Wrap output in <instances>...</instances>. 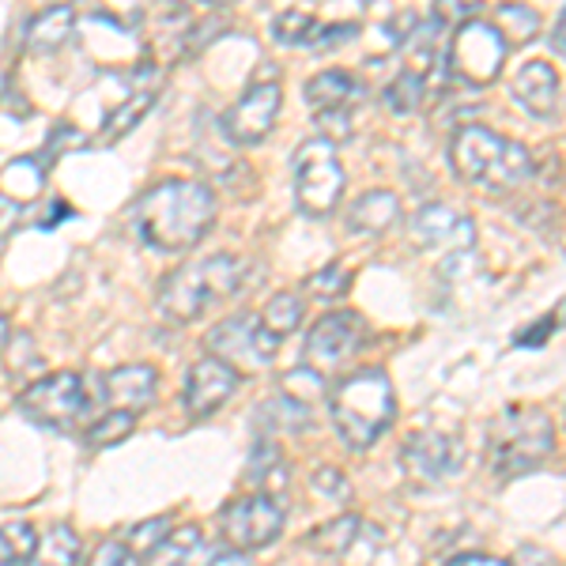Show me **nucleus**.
I'll return each instance as SVG.
<instances>
[{
  "label": "nucleus",
  "mask_w": 566,
  "mask_h": 566,
  "mask_svg": "<svg viewBox=\"0 0 566 566\" xmlns=\"http://www.w3.org/2000/svg\"><path fill=\"white\" fill-rule=\"evenodd\" d=\"M216 197L189 178H167L133 205V227L151 250L186 253L212 231Z\"/></svg>",
  "instance_id": "obj_1"
},
{
  "label": "nucleus",
  "mask_w": 566,
  "mask_h": 566,
  "mask_svg": "<svg viewBox=\"0 0 566 566\" xmlns=\"http://www.w3.org/2000/svg\"><path fill=\"white\" fill-rule=\"evenodd\" d=\"M450 163H453V175L464 186L491 197L514 193L533 175V155H528L525 144L483 129V125H464V129H458L450 144Z\"/></svg>",
  "instance_id": "obj_2"
},
{
  "label": "nucleus",
  "mask_w": 566,
  "mask_h": 566,
  "mask_svg": "<svg viewBox=\"0 0 566 566\" xmlns=\"http://www.w3.org/2000/svg\"><path fill=\"white\" fill-rule=\"evenodd\" d=\"M245 276H250V264L242 258H231V253H212V258L189 261L163 280L159 306L178 325L200 322L212 310L231 303L245 287Z\"/></svg>",
  "instance_id": "obj_3"
},
{
  "label": "nucleus",
  "mask_w": 566,
  "mask_h": 566,
  "mask_svg": "<svg viewBox=\"0 0 566 566\" xmlns=\"http://www.w3.org/2000/svg\"><path fill=\"white\" fill-rule=\"evenodd\" d=\"M328 412H333V427L352 450H367L386 434V427L392 423V381L386 378V370L367 367L355 370L348 378L336 381V389L328 392Z\"/></svg>",
  "instance_id": "obj_4"
},
{
  "label": "nucleus",
  "mask_w": 566,
  "mask_h": 566,
  "mask_svg": "<svg viewBox=\"0 0 566 566\" xmlns=\"http://www.w3.org/2000/svg\"><path fill=\"white\" fill-rule=\"evenodd\" d=\"M555 453V423L544 408L514 405L488 431V469L499 480H514L541 469Z\"/></svg>",
  "instance_id": "obj_5"
},
{
  "label": "nucleus",
  "mask_w": 566,
  "mask_h": 566,
  "mask_svg": "<svg viewBox=\"0 0 566 566\" xmlns=\"http://www.w3.org/2000/svg\"><path fill=\"white\" fill-rule=\"evenodd\" d=\"M91 397H103L98 392V378H84V374H50V378L34 381L31 389L20 392V412L39 427H50V431H69L80 416L91 408Z\"/></svg>",
  "instance_id": "obj_6"
},
{
  "label": "nucleus",
  "mask_w": 566,
  "mask_h": 566,
  "mask_svg": "<svg viewBox=\"0 0 566 566\" xmlns=\"http://www.w3.org/2000/svg\"><path fill=\"white\" fill-rule=\"evenodd\" d=\"M344 167L336 159V144L314 136L295 151V200L310 219H325L336 212L344 197Z\"/></svg>",
  "instance_id": "obj_7"
},
{
  "label": "nucleus",
  "mask_w": 566,
  "mask_h": 566,
  "mask_svg": "<svg viewBox=\"0 0 566 566\" xmlns=\"http://www.w3.org/2000/svg\"><path fill=\"white\" fill-rule=\"evenodd\" d=\"M510 57V45L488 20H464L450 42L446 69L464 87H488L499 80L502 65Z\"/></svg>",
  "instance_id": "obj_8"
},
{
  "label": "nucleus",
  "mask_w": 566,
  "mask_h": 566,
  "mask_svg": "<svg viewBox=\"0 0 566 566\" xmlns=\"http://www.w3.org/2000/svg\"><path fill=\"white\" fill-rule=\"evenodd\" d=\"M283 522H287V506L269 491H253V495L234 499L219 514V536H223L227 547L258 552V547H269L283 533Z\"/></svg>",
  "instance_id": "obj_9"
},
{
  "label": "nucleus",
  "mask_w": 566,
  "mask_h": 566,
  "mask_svg": "<svg viewBox=\"0 0 566 566\" xmlns=\"http://www.w3.org/2000/svg\"><path fill=\"white\" fill-rule=\"evenodd\" d=\"M367 336H370V328L355 310L325 314L322 322H314V328H310V336H306V348H303L306 367L317 370L322 378L344 370L355 355L367 348Z\"/></svg>",
  "instance_id": "obj_10"
},
{
  "label": "nucleus",
  "mask_w": 566,
  "mask_h": 566,
  "mask_svg": "<svg viewBox=\"0 0 566 566\" xmlns=\"http://www.w3.org/2000/svg\"><path fill=\"white\" fill-rule=\"evenodd\" d=\"M205 344L216 359H223L227 367H234V370L269 367L280 355V336H272L253 314H234V317H227V322H219L212 333H208Z\"/></svg>",
  "instance_id": "obj_11"
},
{
  "label": "nucleus",
  "mask_w": 566,
  "mask_h": 566,
  "mask_svg": "<svg viewBox=\"0 0 566 566\" xmlns=\"http://www.w3.org/2000/svg\"><path fill=\"white\" fill-rule=\"evenodd\" d=\"M397 461H400V472L408 476V483H416V488H434V483H446L461 472L464 446L450 434L419 431L400 446Z\"/></svg>",
  "instance_id": "obj_12"
},
{
  "label": "nucleus",
  "mask_w": 566,
  "mask_h": 566,
  "mask_svg": "<svg viewBox=\"0 0 566 566\" xmlns=\"http://www.w3.org/2000/svg\"><path fill=\"white\" fill-rule=\"evenodd\" d=\"M280 103H283V91L276 80H258L242 91V98L223 114V133L231 144L239 148H253L261 144L264 136L272 133L280 117Z\"/></svg>",
  "instance_id": "obj_13"
},
{
  "label": "nucleus",
  "mask_w": 566,
  "mask_h": 566,
  "mask_svg": "<svg viewBox=\"0 0 566 566\" xmlns=\"http://www.w3.org/2000/svg\"><path fill=\"white\" fill-rule=\"evenodd\" d=\"M242 374L234 367H227L223 359L208 355V359H197L186 374V389H181V405H186L189 419H208L216 416L227 400L234 397Z\"/></svg>",
  "instance_id": "obj_14"
},
{
  "label": "nucleus",
  "mask_w": 566,
  "mask_h": 566,
  "mask_svg": "<svg viewBox=\"0 0 566 566\" xmlns=\"http://www.w3.org/2000/svg\"><path fill=\"white\" fill-rule=\"evenodd\" d=\"M412 242L423 253L434 250H453V253H469L476 245V227L469 216L453 212L446 205H427L419 208L412 219Z\"/></svg>",
  "instance_id": "obj_15"
},
{
  "label": "nucleus",
  "mask_w": 566,
  "mask_h": 566,
  "mask_svg": "<svg viewBox=\"0 0 566 566\" xmlns=\"http://www.w3.org/2000/svg\"><path fill=\"white\" fill-rule=\"evenodd\" d=\"M155 389H159V374L148 363H136V367H117L109 370L106 378H98V392L114 412H144V408L155 400Z\"/></svg>",
  "instance_id": "obj_16"
},
{
  "label": "nucleus",
  "mask_w": 566,
  "mask_h": 566,
  "mask_svg": "<svg viewBox=\"0 0 566 566\" xmlns=\"http://www.w3.org/2000/svg\"><path fill=\"white\" fill-rule=\"evenodd\" d=\"M367 95L363 80L355 72H344V69H328V72H317L314 80L306 84V103L314 109V117L322 114H352L355 103Z\"/></svg>",
  "instance_id": "obj_17"
},
{
  "label": "nucleus",
  "mask_w": 566,
  "mask_h": 566,
  "mask_svg": "<svg viewBox=\"0 0 566 566\" xmlns=\"http://www.w3.org/2000/svg\"><path fill=\"white\" fill-rule=\"evenodd\" d=\"M559 72L547 61H528L514 76V95L533 117H555L559 114Z\"/></svg>",
  "instance_id": "obj_18"
},
{
  "label": "nucleus",
  "mask_w": 566,
  "mask_h": 566,
  "mask_svg": "<svg viewBox=\"0 0 566 566\" xmlns=\"http://www.w3.org/2000/svg\"><path fill=\"white\" fill-rule=\"evenodd\" d=\"M400 219H405V208H400L397 193H389V189H370V193H363L352 205L348 231L370 234V239H374V234H386L389 227H397Z\"/></svg>",
  "instance_id": "obj_19"
},
{
  "label": "nucleus",
  "mask_w": 566,
  "mask_h": 566,
  "mask_svg": "<svg viewBox=\"0 0 566 566\" xmlns=\"http://www.w3.org/2000/svg\"><path fill=\"white\" fill-rule=\"evenodd\" d=\"M72 27H76V12H72L69 4L45 8V12L34 15L31 27H27V50L39 53V57L57 53L61 45L72 39Z\"/></svg>",
  "instance_id": "obj_20"
},
{
  "label": "nucleus",
  "mask_w": 566,
  "mask_h": 566,
  "mask_svg": "<svg viewBox=\"0 0 566 566\" xmlns=\"http://www.w3.org/2000/svg\"><path fill=\"white\" fill-rule=\"evenodd\" d=\"M258 423L269 434L272 431H306V427H314V408L295 397H287V392H280V397L264 400L258 408Z\"/></svg>",
  "instance_id": "obj_21"
},
{
  "label": "nucleus",
  "mask_w": 566,
  "mask_h": 566,
  "mask_svg": "<svg viewBox=\"0 0 566 566\" xmlns=\"http://www.w3.org/2000/svg\"><path fill=\"white\" fill-rule=\"evenodd\" d=\"M23 566H80V536L69 525H53L50 533L39 536Z\"/></svg>",
  "instance_id": "obj_22"
},
{
  "label": "nucleus",
  "mask_w": 566,
  "mask_h": 566,
  "mask_svg": "<svg viewBox=\"0 0 566 566\" xmlns=\"http://www.w3.org/2000/svg\"><path fill=\"white\" fill-rule=\"evenodd\" d=\"M363 533H367V525L359 517H336V522L322 525L317 533H310L306 547H314L317 555H328V559H340V555H348L363 541Z\"/></svg>",
  "instance_id": "obj_23"
},
{
  "label": "nucleus",
  "mask_w": 566,
  "mask_h": 566,
  "mask_svg": "<svg viewBox=\"0 0 566 566\" xmlns=\"http://www.w3.org/2000/svg\"><path fill=\"white\" fill-rule=\"evenodd\" d=\"M495 31L502 34V42L506 45H528L536 39V31H541V15L533 12L528 4H499L495 8Z\"/></svg>",
  "instance_id": "obj_24"
},
{
  "label": "nucleus",
  "mask_w": 566,
  "mask_h": 566,
  "mask_svg": "<svg viewBox=\"0 0 566 566\" xmlns=\"http://www.w3.org/2000/svg\"><path fill=\"white\" fill-rule=\"evenodd\" d=\"M381 98H386L389 114H400V117L416 114V109L427 103V76H423V72H416V69L400 72V76L386 87V95H381Z\"/></svg>",
  "instance_id": "obj_25"
},
{
  "label": "nucleus",
  "mask_w": 566,
  "mask_h": 566,
  "mask_svg": "<svg viewBox=\"0 0 566 566\" xmlns=\"http://www.w3.org/2000/svg\"><path fill=\"white\" fill-rule=\"evenodd\" d=\"M250 480L258 483L261 491H269V495H280L276 488L287 483V464L280 458V446H272L269 438H261L258 450H253L250 458Z\"/></svg>",
  "instance_id": "obj_26"
},
{
  "label": "nucleus",
  "mask_w": 566,
  "mask_h": 566,
  "mask_svg": "<svg viewBox=\"0 0 566 566\" xmlns=\"http://www.w3.org/2000/svg\"><path fill=\"white\" fill-rule=\"evenodd\" d=\"M258 322L269 328L272 336H291L298 325H303V298L298 295H276V298H269V306L258 314Z\"/></svg>",
  "instance_id": "obj_27"
},
{
  "label": "nucleus",
  "mask_w": 566,
  "mask_h": 566,
  "mask_svg": "<svg viewBox=\"0 0 566 566\" xmlns=\"http://www.w3.org/2000/svg\"><path fill=\"white\" fill-rule=\"evenodd\" d=\"M133 427H136V416L133 412H114V408H109V412L98 419V423L87 427L84 442L91 446V450H106V446L125 442V438L133 434Z\"/></svg>",
  "instance_id": "obj_28"
},
{
  "label": "nucleus",
  "mask_w": 566,
  "mask_h": 566,
  "mask_svg": "<svg viewBox=\"0 0 566 566\" xmlns=\"http://www.w3.org/2000/svg\"><path fill=\"white\" fill-rule=\"evenodd\" d=\"M34 544H39V533L27 522L0 525V566H23Z\"/></svg>",
  "instance_id": "obj_29"
},
{
  "label": "nucleus",
  "mask_w": 566,
  "mask_h": 566,
  "mask_svg": "<svg viewBox=\"0 0 566 566\" xmlns=\"http://www.w3.org/2000/svg\"><path fill=\"white\" fill-rule=\"evenodd\" d=\"M167 533H170V517H148V522L133 525L129 533H122V541L133 547L136 559L148 563L155 555V547L163 544V536H167Z\"/></svg>",
  "instance_id": "obj_30"
},
{
  "label": "nucleus",
  "mask_w": 566,
  "mask_h": 566,
  "mask_svg": "<svg viewBox=\"0 0 566 566\" xmlns=\"http://www.w3.org/2000/svg\"><path fill=\"white\" fill-rule=\"evenodd\" d=\"M151 98H155V91H136L133 98H125L122 106L109 114V122H106V140H117V136H125L133 129L136 122H140L144 114L151 109Z\"/></svg>",
  "instance_id": "obj_31"
},
{
  "label": "nucleus",
  "mask_w": 566,
  "mask_h": 566,
  "mask_svg": "<svg viewBox=\"0 0 566 566\" xmlns=\"http://www.w3.org/2000/svg\"><path fill=\"white\" fill-rule=\"evenodd\" d=\"M352 287V272L344 269V264H325V269H317L314 276L306 280V291L317 298H340L344 291Z\"/></svg>",
  "instance_id": "obj_32"
},
{
  "label": "nucleus",
  "mask_w": 566,
  "mask_h": 566,
  "mask_svg": "<svg viewBox=\"0 0 566 566\" xmlns=\"http://www.w3.org/2000/svg\"><path fill=\"white\" fill-rule=\"evenodd\" d=\"M363 27L359 23H328V27H314L306 39V50L314 53H328L336 50V45H348L352 39H359Z\"/></svg>",
  "instance_id": "obj_33"
},
{
  "label": "nucleus",
  "mask_w": 566,
  "mask_h": 566,
  "mask_svg": "<svg viewBox=\"0 0 566 566\" xmlns=\"http://www.w3.org/2000/svg\"><path fill=\"white\" fill-rule=\"evenodd\" d=\"M280 392H287V397H295V400H303V405H310V400L325 392V378L317 370H310V367H298V370H291L287 378H283ZM310 408H314V405H310Z\"/></svg>",
  "instance_id": "obj_34"
},
{
  "label": "nucleus",
  "mask_w": 566,
  "mask_h": 566,
  "mask_svg": "<svg viewBox=\"0 0 566 566\" xmlns=\"http://www.w3.org/2000/svg\"><path fill=\"white\" fill-rule=\"evenodd\" d=\"M314 27H317L314 15H306V12H280V20L272 23V34H276V42L283 45H306Z\"/></svg>",
  "instance_id": "obj_35"
},
{
  "label": "nucleus",
  "mask_w": 566,
  "mask_h": 566,
  "mask_svg": "<svg viewBox=\"0 0 566 566\" xmlns=\"http://www.w3.org/2000/svg\"><path fill=\"white\" fill-rule=\"evenodd\" d=\"M87 566H144V563L136 559V552L122 541V536H114V541L95 547V555L87 559Z\"/></svg>",
  "instance_id": "obj_36"
},
{
  "label": "nucleus",
  "mask_w": 566,
  "mask_h": 566,
  "mask_svg": "<svg viewBox=\"0 0 566 566\" xmlns=\"http://www.w3.org/2000/svg\"><path fill=\"white\" fill-rule=\"evenodd\" d=\"M314 488L322 491L325 499L333 502H348L352 499V483L340 476V469H333V464H325V469L314 472Z\"/></svg>",
  "instance_id": "obj_37"
},
{
  "label": "nucleus",
  "mask_w": 566,
  "mask_h": 566,
  "mask_svg": "<svg viewBox=\"0 0 566 566\" xmlns=\"http://www.w3.org/2000/svg\"><path fill=\"white\" fill-rule=\"evenodd\" d=\"M208 566H253V559L245 552H239V547L219 544L212 547V555H208Z\"/></svg>",
  "instance_id": "obj_38"
},
{
  "label": "nucleus",
  "mask_w": 566,
  "mask_h": 566,
  "mask_svg": "<svg viewBox=\"0 0 566 566\" xmlns=\"http://www.w3.org/2000/svg\"><path fill=\"white\" fill-rule=\"evenodd\" d=\"M510 566H555V559L547 552H541V547L525 544V547H517V555H514V563H510Z\"/></svg>",
  "instance_id": "obj_39"
},
{
  "label": "nucleus",
  "mask_w": 566,
  "mask_h": 566,
  "mask_svg": "<svg viewBox=\"0 0 566 566\" xmlns=\"http://www.w3.org/2000/svg\"><path fill=\"white\" fill-rule=\"evenodd\" d=\"M446 566H510L506 559H495V555H480V552H469V555H458Z\"/></svg>",
  "instance_id": "obj_40"
},
{
  "label": "nucleus",
  "mask_w": 566,
  "mask_h": 566,
  "mask_svg": "<svg viewBox=\"0 0 566 566\" xmlns=\"http://www.w3.org/2000/svg\"><path fill=\"white\" fill-rule=\"evenodd\" d=\"M15 219V205L8 197H0V227H12Z\"/></svg>",
  "instance_id": "obj_41"
},
{
  "label": "nucleus",
  "mask_w": 566,
  "mask_h": 566,
  "mask_svg": "<svg viewBox=\"0 0 566 566\" xmlns=\"http://www.w3.org/2000/svg\"><path fill=\"white\" fill-rule=\"evenodd\" d=\"M552 50L555 53H559V57H563V50H566V42H563V15H559V20H555V34H552Z\"/></svg>",
  "instance_id": "obj_42"
},
{
  "label": "nucleus",
  "mask_w": 566,
  "mask_h": 566,
  "mask_svg": "<svg viewBox=\"0 0 566 566\" xmlns=\"http://www.w3.org/2000/svg\"><path fill=\"white\" fill-rule=\"evenodd\" d=\"M4 344H8V317L0 314V352H4Z\"/></svg>",
  "instance_id": "obj_43"
},
{
  "label": "nucleus",
  "mask_w": 566,
  "mask_h": 566,
  "mask_svg": "<svg viewBox=\"0 0 566 566\" xmlns=\"http://www.w3.org/2000/svg\"><path fill=\"white\" fill-rule=\"evenodd\" d=\"M208 4H234V0H208Z\"/></svg>",
  "instance_id": "obj_44"
}]
</instances>
